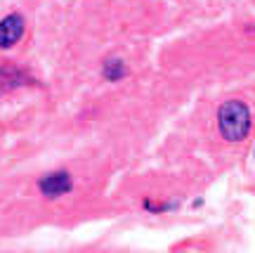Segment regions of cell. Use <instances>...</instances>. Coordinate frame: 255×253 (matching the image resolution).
I'll list each match as a JSON object with an SVG mask.
<instances>
[{"instance_id": "4", "label": "cell", "mask_w": 255, "mask_h": 253, "mask_svg": "<svg viewBox=\"0 0 255 253\" xmlns=\"http://www.w3.org/2000/svg\"><path fill=\"white\" fill-rule=\"evenodd\" d=\"M102 73H104V78H107V81H119V78H123V76L128 73V69H126V64L121 62L119 57H109V59L104 62Z\"/></svg>"}, {"instance_id": "5", "label": "cell", "mask_w": 255, "mask_h": 253, "mask_svg": "<svg viewBox=\"0 0 255 253\" xmlns=\"http://www.w3.org/2000/svg\"><path fill=\"white\" fill-rule=\"evenodd\" d=\"M253 154H255V149H253Z\"/></svg>"}, {"instance_id": "2", "label": "cell", "mask_w": 255, "mask_h": 253, "mask_svg": "<svg viewBox=\"0 0 255 253\" xmlns=\"http://www.w3.org/2000/svg\"><path fill=\"white\" fill-rule=\"evenodd\" d=\"M38 187H40V192L45 194L47 199H57V197H62V194H69V192H71L73 182H71V175H69L66 171H57V173L45 175V178H40Z\"/></svg>"}, {"instance_id": "1", "label": "cell", "mask_w": 255, "mask_h": 253, "mask_svg": "<svg viewBox=\"0 0 255 253\" xmlns=\"http://www.w3.org/2000/svg\"><path fill=\"white\" fill-rule=\"evenodd\" d=\"M220 133L229 142H241L251 130V111L241 100H229L220 107Z\"/></svg>"}, {"instance_id": "3", "label": "cell", "mask_w": 255, "mask_h": 253, "mask_svg": "<svg viewBox=\"0 0 255 253\" xmlns=\"http://www.w3.org/2000/svg\"><path fill=\"white\" fill-rule=\"evenodd\" d=\"M24 36V17L21 14H7L0 21V50L17 45L19 38Z\"/></svg>"}]
</instances>
